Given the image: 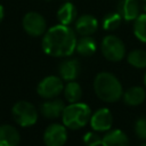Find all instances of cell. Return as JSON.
<instances>
[{
	"mask_svg": "<svg viewBox=\"0 0 146 146\" xmlns=\"http://www.w3.org/2000/svg\"><path fill=\"white\" fill-rule=\"evenodd\" d=\"M122 16L119 13H110L103 19V27L107 31H113L121 24Z\"/></svg>",
	"mask_w": 146,
	"mask_h": 146,
	"instance_id": "obj_22",
	"label": "cell"
},
{
	"mask_svg": "<svg viewBox=\"0 0 146 146\" xmlns=\"http://www.w3.org/2000/svg\"><path fill=\"white\" fill-rule=\"evenodd\" d=\"M119 14L125 21L136 19L139 16V6L137 0H121L119 3Z\"/></svg>",
	"mask_w": 146,
	"mask_h": 146,
	"instance_id": "obj_15",
	"label": "cell"
},
{
	"mask_svg": "<svg viewBox=\"0 0 146 146\" xmlns=\"http://www.w3.org/2000/svg\"><path fill=\"white\" fill-rule=\"evenodd\" d=\"M133 33L138 40L146 43V14H141L135 19Z\"/></svg>",
	"mask_w": 146,
	"mask_h": 146,
	"instance_id": "obj_21",
	"label": "cell"
},
{
	"mask_svg": "<svg viewBox=\"0 0 146 146\" xmlns=\"http://www.w3.org/2000/svg\"><path fill=\"white\" fill-rule=\"evenodd\" d=\"M23 29L31 36H40L46 33L47 24L42 15L36 11H30L23 17Z\"/></svg>",
	"mask_w": 146,
	"mask_h": 146,
	"instance_id": "obj_7",
	"label": "cell"
},
{
	"mask_svg": "<svg viewBox=\"0 0 146 146\" xmlns=\"http://www.w3.org/2000/svg\"><path fill=\"white\" fill-rule=\"evenodd\" d=\"M83 141L87 146H100L103 141V137L99 136L97 132H87L83 136Z\"/></svg>",
	"mask_w": 146,
	"mask_h": 146,
	"instance_id": "obj_23",
	"label": "cell"
},
{
	"mask_svg": "<svg viewBox=\"0 0 146 146\" xmlns=\"http://www.w3.org/2000/svg\"><path fill=\"white\" fill-rule=\"evenodd\" d=\"M63 79L56 75H49L39 82L36 87V92L40 97L44 99H52L56 98L63 91Z\"/></svg>",
	"mask_w": 146,
	"mask_h": 146,
	"instance_id": "obj_6",
	"label": "cell"
},
{
	"mask_svg": "<svg viewBox=\"0 0 146 146\" xmlns=\"http://www.w3.org/2000/svg\"><path fill=\"white\" fill-rule=\"evenodd\" d=\"M97 44L95 40L88 35V36H82L76 41V47L75 50L81 55V56H91L96 51Z\"/></svg>",
	"mask_w": 146,
	"mask_h": 146,
	"instance_id": "obj_19",
	"label": "cell"
},
{
	"mask_svg": "<svg viewBox=\"0 0 146 146\" xmlns=\"http://www.w3.org/2000/svg\"><path fill=\"white\" fill-rule=\"evenodd\" d=\"M102 146H129V138L121 130H108L103 137Z\"/></svg>",
	"mask_w": 146,
	"mask_h": 146,
	"instance_id": "obj_14",
	"label": "cell"
},
{
	"mask_svg": "<svg viewBox=\"0 0 146 146\" xmlns=\"http://www.w3.org/2000/svg\"><path fill=\"white\" fill-rule=\"evenodd\" d=\"M123 102L129 106H138L144 103L146 92L141 87H131L123 94Z\"/></svg>",
	"mask_w": 146,
	"mask_h": 146,
	"instance_id": "obj_16",
	"label": "cell"
},
{
	"mask_svg": "<svg viewBox=\"0 0 146 146\" xmlns=\"http://www.w3.org/2000/svg\"><path fill=\"white\" fill-rule=\"evenodd\" d=\"M67 1H68V0H67Z\"/></svg>",
	"mask_w": 146,
	"mask_h": 146,
	"instance_id": "obj_28",
	"label": "cell"
},
{
	"mask_svg": "<svg viewBox=\"0 0 146 146\" xmlns=\"http://www.w3.org/2000/svg\"><path fill=\"white\" fill-rule=\"evenodd\" d=\"M75 32L68 25L58 24L46 31L42 38L43 51L52 57H66L74 52L76 47Z\"/></svg>",
	"mask_w": 146,
	"mask_h": 146,
	"instance_id": "obj_1",
	"label": "cell"
},
{
	"mask_svg": "<svg viewBox=\"0 0 146 146\" xmlns=\"http://www.w3.org/2000/svg\"><path fill=\"white\" fill-rule=\"evenodd\" d=\"M94 91L96 96L106 103H114L121 99L123 90L119 79L110 72H100L94 80Z\"/></svg>",
	"mask_w": 146,
	"mask_h": 146,
	"instance_id": "obj_2",
	"label": "cell"
},
{
	"mask_svg": "<svg viewBox=\"0 0 146 146\" xmlns=\"http://www.w3.org/2000/svg\"><path fill=\"white\" fill-rule=\"evenodd\" d=\"M3 16H5V13H3V7L0 5V23H1V21L3 19Z\"/></svg>",
	"mask_w": 146,
	"mask_h": 146,
	"instance_id": "obj_25",
	"label": "cell"
},
{
	"mask_svg": "<svg viewBox=\"0 0 146 146\" xmlns=\"http://www.w3.org/2000/svg\"><path fill=\"white\" fill-rule=\"evenodd\" d=\"M21 140L19 132L10 124L0 125V146H18Z\"/></svg>",
	"mask_w": 146,
	"mask_h": 146,
	"instance_id": "obj_13",
	"label": "cell"
},
{
	"mask_svg": "<svg viewBox=\"0 0 146 146\" xmlns=\"http://www.w3.org/2000/svg\"><path fill=\"white\" fill-rule=\"evenodd\" d=\"M90 117H91L90 107L81 102L70 103L67 106H65L62 114L63 124L72 130L83 128L88 123V121H90Z\"/></svg>",
	"mask_w": 146,
	"mask_h": 146,
	"instance_id": "obj_3",
	"label": "cell"
},
{
	"mask_svg": "<svg viewBox=\"0 0 146 146\" xmlns=\"http://www.w3.org/2000/svg\"><path fill=\"white\" fill-rule=\"evenodd\" d=\"M67 140V130L64 124L52 123L43 132V143L46 146H64Z\"/></svg>",
	"mask_w": 146,
	"mask_h": 146,
	"instance_id": "obj_8",
	"label": "cell"
},
{
	"mask_svg": "<svg viewBox=\"0 0 146 146\" xmlns=\"http://www.w3.org/2000/svg\"><path fill=\"white\" fill-rule=\"evenodd\" d=\"M128 63L137 68H144L146 67V51L141 49H135L129 52L128 57Z\"/></svg>",
	"mask_w": 146,
	"mask_h": 146,
	"instance_id": "obj_20",
	"label": "cell"
},
{
	"mask_svg": "<svg viewBox=\"0 0 146 146\" xmlns=\"http://www.w3.org/2000/svg\"><path fill=\"white\" fill-rule=\"evenodd\" d=\"M90 125L95 131H108L113 125V115L108 108L97 110L90 117Z\"/></svg>",
	"mask_w": 146,
	"mask_h": 146,
	"instance_id": "obj_9",
	"label": "cell"
},
{
	"mask_svg": "<svg viewBox=\"0 0 146 146\" xmlns=\"http://www.w3.org/2000/svg\"><path fill=\"white\" fill-rule=\"evenodd\" d=\"M141 146H146V144H143V145H141Z\"/></svg>",
	"mask_w": 146,
	"mask_h": 146,
	"instance_id": "obj_27",
	"label": "cell"
},
{
	"mask_svg": "<svg viewBox=\"0 0 146 146\" xmlns=\"http://www.w3.org/2000/svg\"><path fill=\"white\" fill-rule=\"evenodd\" d=\"M57 18L60 24L70 25L76 19V9L71 2H65L57 11Z\"/></svg>",
	"mask_w": 146,
	"mask_h": 146,
	"instance_id": "obj_17",
	"label": "cell"
},
{
	"mask_svg": "<svg viewBox=\"0 0 146 146\" xmlns=\"http://www.w3.org/2000/svg\"><path fill=\"white\" fill-rule=\"evenodd\" d=\"M103 56L111 62H120L125 54V47L122 40L115 35H106L100 44Z\"/></svg>",
	"mask_w": 146,
	"mask_h": 146,
	"instance_id": "obj_5",
	"label": "cell"
},
{
	"mask_svg": "<svg viewBox=\"0 0 146 146\" xmlns=\"http://www.w3.org/2000/svg\"><path fill=\"white\" fill-rule=\"evenodd\" d=\"M59 75L65 81H74L80 74V64L76 59L63 60L58 67Z\"/></svg>",
	"mask_w": 146,
	"mask_h": 146,
	"instance_id": "obj_12",
	"label": "cell"
},
{
	"mask_svg": "<svg viewBox=\"0 0 146 146\" xmlns=\"http://www.w3.org/2000/svg\"><path fill=\"white\" fill-rule=\"evenodd\" d=\"M135 132H136L138 138L146 139V116H141L136 121Z\"/></svg>",
	"mask_w": 146,
	"mask_h": 146,
	"instance_id": "obj_24",
	"label": "cell"
},
{
	"mask_svg": "<svg viewBox=\"0 0 146 146\" xmlns=\"http://www.w3.org/2000/svg\"><path fill=\"white\" fill-rule=\"evenodd\" d=\"M64 108H65V105H64L63 100L52 98V99L47 100L43 104H41L40 112L47 119H57V117L62 116Z\"/></svg>",
	"mask_w": 146,
	"mask_h": 146,
	"instance_id": "obj_11",
	"label": "cell"
},
{
	"mask_svg": "<svg viewBox=\"0 0 146 146\" xmlns=\"http://www.w3.org/2000/svg\"><path fill=\"white\" fill-rule=\"evenodd\" d=\"M144 83H145V86H146V74H145V76H144Z\"/></svg>",
	"mask_w": 146,
	"mask_h": 146,
	"instance_id": "obj_26",
	"label": "cell"
},
{
	"mask_svg": "<svg viewBox=\"0 0 146 146\" xmlns=\"http://www.w3.org/2000/svg\"><path fill=\"white\" fill-rule=\"evenodd\" d=\"M63 92H64V96L66 98V100L68 103H76V102H80L81 97H82V89H81V86L74 81H68L65 86H64V89H63Z\"/></svg>",
	"mask_w": 146,
	"mask_h": 146,
	"instance_id": "obj_18",
	"label": "cell"
},
{
	"mask_svg": "<svg viewBox=\"0 0 146 146\" xmlns=\"http://www.w3.org/2000/svg\"><path fill=\"white\" fill-rule=\"evenodd\" d=\"M14 120L21 127H31L38 121V111L33 104L26 100H18L11 110Z\"/></svg>",
	"mask_w": 146,
	"mask_h": 146,
	"instance_id": "obj_4",
	"label": "cell"
},
{
	"mask_svg": "<svg viewBox=\"0 0 146 146\" xmlns=\"http://www.w3.org/2000/svg\"><path fill=\"white\" fill-rule=\"evenodd\" d=\"M98 27V22L92 15H82L75 19V31L82 36L91 35L96 32Z\"/></svg>",
	"mask_w": 146,
	"mask_h": 146,
	"instance_id": "obj_10",
	"label": "cell"
}]
</instances>
